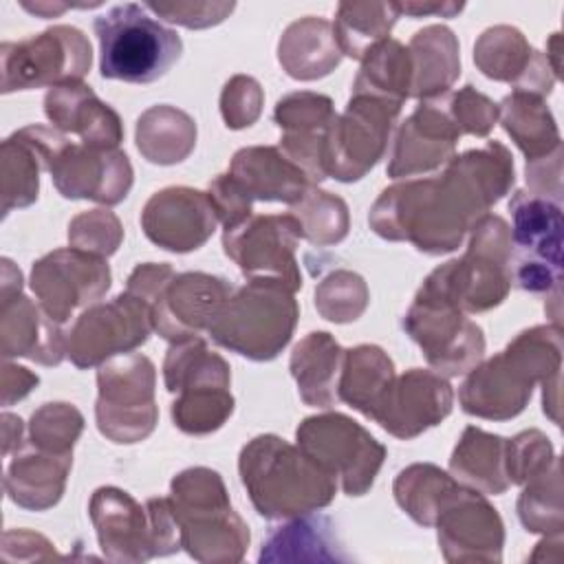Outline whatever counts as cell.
I'll return each mask as SVG.
<instances>
[{
  "instance_id": "1",
  "label": "cell",
  "mask_w": 564,
  "mask_h": 564,
  "mask_svg": "<svg viewBox=\"0 0 564 564\" xmlns=\"http://www.w3.org/2000/svg\"><path fill=\"white\" fill-rule=\"evenodd\" d=\"M513 185V156L500 141L454 156L441 176L397 183L379 194L368 223L386 240H408L419 251H454L465 234Z\"/></svg>"
},
{
  "instance_id": "2",
  "label": "cell",
  "mask_w": 564,
  "mask_h": 564,
  "mask_svg": "<svg viewBox=\"0 0 564 564\" xmlns=\"http://www.w3.org/2000/svg\"><path fill=\"white\" fill-rule=\"evenodd\" d=\"M562 326L544 324L518 333L491 359L474 366L458 390L460 408L480 419L518 416L535 388L562 372Z\"/></svg>"
},
{
  "instance_id": "3",
  "label": "cell",
  "mask_w": 564,
  "mask_h": 564,
  "mask_svg": "<svg viewBox=\"0 0 564 564\" xmlns=\"http://www.w3.org/2000/svg\"><path fill=\"white\" fill-rule=\"evenodd\" d=\"M242 485L267 520H286L328 507L337 480L306 452L275 434L251 438L238 458Z\"/></svg>"
},
{
  "instance_id": "4",
  "label": "cell",
  "mask_w": 564,
  "mask_h": 564,
  "mask_svg": "<svg viewBox=\"0 0 564 564\" xmlns=\"http://www.w3.org/2000/svg\"><path fill=\"white\" fill-rule=\"evenodd\" d=\"M511 289V229L505 218L485 214L474 227L463 258L434 269L414 300L445 304L460 313L498 306Z\"/></svg>"
},
{
  "instance_id": "5",
  "label": "cell",
  "mask_w": 564,
  "mask_h": 564,
  "mask_svg": "<svg viewBox=\"0 0 564 564\" xmlns=\"http://www.w3.org/2000/svg\"><path fill=\"white\" fill-rule=\"evenodd\" d=\"M170 505L181 529V549L196 562L231 564L245 557L249 527L231 509L218 471L189 467L174 476Z\"/></svg>"
},
{
  "instance_id": "6",
  "label": "cell",
  "mask_w": 564,
  "mask_h": 564,
  "mask_svg": "<svg viewBox=\"0 0 564 564\" xmlns=\"http://www.w3.org/2000/svg\"><path fill=\"white\" fill-rule=\"evenodd\" d=\"M300 317L293 291L278 280H249L223 304L209 337L247 359L271 361L291 341Z\"/></svg>"
},
{
  "instance_id": "7",
  "label": "cell",
  "mask_w": 564,
  "mask_h": 564,
  "mask_svg": "<svg viewBox=\"0 0 564 564\" xmlns=\"http://www.w3.org/2000/svg\"><path fill=\"white\" fill-rule=\"evenodd\" d=\"M99 70L104 79L150 84L161 79L183 53L176 31L154 20L145 7L126 2L95 18Z\"/></svg>"
},
{
  "instance_id": "8",
  "label": "cell",
  "mask_w": 564,
  "mask_h": 564,
  "mask_svg": "<svg viewBox=\"0 0 564 564\" xmlns=\"http://www.w3.org/2000/svg\"><path fill=\"white\" fill-rule=\"evenodd\" d=\"M37 154L64 198H90L101 205L121 203L132 187V165L117 148L73 143L55 128L26 126L18 130Z\"/></svg>"
},
{
  "instance_id": "9",
  "label": "cell",
  "mask_w": 564,
  "mask_h": 564,
  "mask_svg": "<svg viewBox=\"0 0 564 564\" xmlns=\"http://www.w3.org/2000/svg\"><path fill=\"white\" fill-rule=\"evenodd\" d=\"M511 212V282L531 293H549L562 282V205L518 189Z\"/></svg>"
},
{
  "instance_id": "10",
  "label": "cell",
  "mask_w": 564,
  "mask_h": 564,
  "mask_svg": "<svg viewBox=\"0 0 564 564\" xmlns=\"http://www.w3.org/2000/svg\"><path fill=\"white\" fill-rule=\"evenodd\" d=\"M99 397L95 419L99 432L112 443H139L152 434L159 421L154 403V364L141 352H123L106 359L97 372Z\"/></svg>"
},
{
  "instance_id": "11",
  "label": "cell",
  "mask_w": 564,
  "mask_h": 564,
  "mask_svg": "<svg viewBox=\"0 0 564 564\" xmlns=\"http://www.w3.org/2000/svg\"><path fill=\"white\" fill-rule=\"evenodd\" d=\"M295 438L297 447L335 476L348 496H364L386 458V447L366 427L339 412L304 419Z\"/></svg>"
},
{
  "instance_id": "12",
  "label": "cell",
  "mask_w": 564,
  "mask_h": 564,
  "mask_svg": "<svg viewBox=\"0 0 564 564\" xmlns=\"http://www.w3.org/2000/svg\"><path fill=\"white\" fill-rule=\"evenodd\" d=\"M2 93L82 82L90 68V42L75 26H51L20 42H4Z\"/></svg>"
},
{
  "instance_id": "13",
  "label": "cell",
  "mask_w": 564,
  "mask_h": 564,
  "mask_svg": "<svg viewBox=\"0 0 564 564\" xmlns=\"http://www.w3.org/2000/svg\"><path fill=\"white\" fill-rule=\"evenodd\" d=\"M399 110V104L368 95H352L346 110L335 117L326 134V178L333 176L350 183L370 172L386 154Z\"/></svg>"
},
{
  "instance_id": "14",
  "label": "cell",
  "mask_w": 564,
  "mask_h": 564,
  "mask_svg": "<svg viewBox=\"0 0 564 564\" xmlns=\"http://www.w3.org/2000/svg\"><path fill=\"white\" fill-rule=\"evenodd\" d=\"M152 330L150 304L123 291L110 302L93 304L77 317L66 335V355L77 368L101 366L106 359L145 344Z\"/></svg>"
},
{
  "instance_id": "15",
  "label": "cell",
  "mask_w": 564,
  "mask_h": 564,
  "mask_svg": "<svg viewBox=\"0 0 564 564\" xmlns=\"http://www.w3.org/2000/svg\"><path fill=\"white\" fill-rule=\"evenodd\" d=\"M302 227L293 214L249 216L240 225L225 229V253L249 280H278L293 293L302 286L295 247Z\"/></svg>"
},
{
  "instance_id": "16",
  "label": "cell",
  "mask_w": 564,
  "mask_h": 564,
  "mask_svg": "<svg viewBox=\"0 0 564 564\" xmlns=\"http://www.w3.org/2000/svg\"><path fill=\"white\" fill-rule=\"evenodd\" d=\"M403 330L419 344L434 372L443 377L469 372L485 355L482 328L445 304L414 300L403 317Z\"/></svg>"
},
{
  "instance_id": "17",
  "label": "cell",
  "mask_w": 564,
  "mask_h": 564,
  "mask_svg": "<svg viewBox=\"0 0 564 564\" xmlns=\"http://www.w3.org/2000/svg\"><path fill=\"white\" fill-rule=\"evenodd\" d=\"M31 289L44 313L64 324L70 313L99 300L110 289L106 258L68 247L55 249L33 262Z\"/></svg>"
},
{
  "instance_id": "18",
  "label": "cell",
  "mask_w": 564,
  "mask_h": 564,
  "mask_svg": "<svg viewBox=\"0 0 564 564\" xmlns=\"http://www.w3.org/2000/svg\"><path fill=\"white\" fill-rule=\"evenodd\" d=\"M438 546L447 562H500L505 527L485 494L458 485L436 516Z\"/></svg>"
},
{
  "instance_id": "19",
  "label": "cell",
  "mask_w": 564,
  "mask_h": 564,
  "mask_svg": "<svg viewBox=\"0 0 564 564\" xmlns=\"http://www.w3.org/2000/svg\"><path fill=\"white\" fill-rule=\"evenodd\" d=\"M452 403L454 392L443 375L410 368L392 379L370 419L388 434L410 441L427 427L438 425L452 412Z\"/></svg>"
},
{
  "instance_id": "20",
  "label": "cell",
  "mask_w": 564,
  "mask_h": 564,
  "mask_svg": "<svg viewBox=\"0 0 564 564\" xmlns=\"http://www.w3.org/2000/svg\"><path fill=\"white\" fill-rule=\"evenodd\" d=\"M231 293V284L218 275L200 271L176 273L152 302L154 330L172 344L200 337Z\"/></svg>"
},
{
  "instance_id": "21",
  "label": "cell",
  "mask_w": 564,
  "mask_h": 564,
  "mask_svg": "<svg viewBox=\"0 0 564 564\" xmlns=\"http://www.w3.org/2000/svg\"><path fill=\"white\" fill-rule=\"evenodd\" d=\"M218 225L207 192L192 187H165L152 194L141 212V227L148 240L174 253L203 247Z\"/></svg>"
},
{
  "instance_id": "22",
  "label": "cell",
  "mask_w": 564,
  "mask_h": 564,
  "mask_svg": "<svg viewBox=\"0 0 564 564\" xmlns=\"http://www.w3.org/2000/svg\"><path fill=\"white\" fill-rule=\"evenodd\" d=\"M458 137L445 93L423 99L397 130L388 176L405 178L447 165L454 159Z\"/></svg>"
},
{
  "instance_id": "23",
  "label": "cell",
  "mask_w": 564,
  "mask_h": 564,
  "mask_svg": "<svg viewBox=\"0 0 564 564\" xmlns=\"http://www.w3.org/2000/svg\"><path fill=\"white\" fill-rule=\"evenodd\" d=\"M88 513L99 549L110 562H145L156 557L150 513L128 491L99 487L90 498Z\"/></svg>"
},
{
  "instance_id": "24",
  "label": "cell",
  "mask_w": 564,
  "mask_h": 564,
  "mask_svg": "<svg viewBox=\"0 0 564 564\" xmlns=\"http://www.w3.org/2000/svg\"><path fill=\"white\" fill-rule=\"evenodd\" d=\"M337 112L326 95L291 93L275 106L273 119L282 130L280 150L313 181H324V145Z\"/></svg>"
},
{
  "instance_id": "25",
  "label": "cell",
  "mask_w": 564,
  "mask_h": 564,
  "mask_svg": "<svg viewBox=\"0 0 564 564\" xmlns=\"http://www.w3.org/2000/svg\"><path fill=\"white\" fill-rule=\"evenodd\" d=\"M44 112L55 130L77 134L93 148H117L123 139L119 115L82 82L48 88Z\"/></svg>"
},
{
  "instance_id": "26",
  "label": "cell",
  "mask_w": 564,
  "mask_h": 564,
  "mask_svg": "<svg viewBox=\"0 0 564 564\" xmlns=\"http://www.w3.org/2000/svg\"><path fill=\"white\" fill-rule=\"evenodd\" d=\"M2 357H29L44 366H57L66 355V335L42 306L24 295L2 300L0 308Z\"/></svg>"
},
{
  "instance_id": "27",
  "label": "cell",
  "mask_w": 564,
  "mask_h": 564,
  "mask_svg": "<svg viewBox=\"0 0 564 564\" xmlns=\"http://www.w3.org/2000/svg\"><path fill=\"white\" fill-rule=\"evenodd\" d=\"M229 174L253 200L295 205L311 187V178L280 148L251 145L234 154Z\"/></svg>"
},
{
  "instance_id": "28",
  "label": "cell",
  "mask_w": 564,
  "mask_h": 564,
  "mask_svg": "<svg viewBox=\"0 0 564 564\" xmlns=\"http://www.w3.org/2000/svg\"><path fill=\"white\" fill-rule=\"evenodd\" d=\"M337 527L328 516L302 513L273 527L260 549L258 562H348Z\"/></svg>"
},
{
  "instance_id": "29",
  "label": "cell",
  "mask_w": 564,
  "mask_h": 564,
  "mask_svg": "<svg viewBox=\"0 0 564 564\" xmlns=\"http://www.w3.org/2000/svg\"><path fill=\"white\" fill-rule=\"evenodd\" d=\"M73 454H53L40 447L20 454L7 467L4 491L22 509L44 511L64 494Z\"/></svg>"
},
{
  "instance_id": "30",
  "label": "cell",
  "mask_w": 564,
  "mask_h": 564,
  "mask_svg": "<svg viewBox=\"0 0 564 564\" xmlns=\"http://www.w3.org/2000/svg\"><path fill=\"white\" fill-rule=\"evenodd\" d=\"M278 59L293 79L311 82L328 75L341 62L333 24L315 15L295 20L280 37Z\"/></svg>"
},
{
  "instance_id": "31",
  "label": "cell",
  "mask_w": 564,
  "mask_h": 564,
  "mask_svg": "<svg viewBox=\"0 0 564 564\" xmlns=\"http://www.w3.org/2000/svg\"><path fill=\"white\" fill-rule=\"evenodd\" d=\"M452 476L485 496H498L509 489L507 438L480 427H465L449 458Z\"/></svg>"
},
{
  "instance_id": "32",
  "label": "cell",
  "mask_w": 564,
  "mask_h": 564,
  "mask_svg": "<svg viewBox=\"0 0 564 564\" xmlns=\"http://www.w3.org/2000/svg\"><path fill=\"white\" fill-rule=\"evenodd\" d=\"M344 348L324 330L308 333L291 352V375L297 381L300 397L313 408H333L341 370Z\"/></svg>"
},
{
  "instance_id": "33",
  "label": "cell",
  "mask_w": 564,
  "mask_h": 564,
  "mask_svg": "<svg viewBox=\"0 0 564 564\" xmlns=\"http://www.w3.org/2000/svg\"><path fill=\"white\" fill-rule=\"evenodd\" d=\"M408 53L412 64L410 97H438L447 93L460 75L458 42L447 26L432 24L416 31L408 44Z\"/></svg>"
},
{
  "instance_id": "34",
  "label": "cell",
  "mask_w": 564,
  "mask_h": 564,
  "mask_svg": "<svg viewBox=\"0 0 564 564\" xmlns=\"http://www.w3.org/2000/svg\"><path fill=\"white\" fill-rule=\"evenodd\" d=\"M498 117L505 132L527 156V163L544 159L562 148L555 117L540 95L513 90L500 101Z\"/></svg>"
},
{
  "instance_id": "35",
  "label": "cell",
  "mask_w": 564,
  "mask_h": 564,
  "mask_svg": "<svg viewBox=\"0 0 564 564\" xmlns=\"http://www.w3.org/2000/svg\"><path fill=\"white\" fill-rule=\"evenodd\" d=\"M394 377V364L379 346L361 344L348 348L341 359L337 397L370 419Z\"/></svg>"
},
{
  "instance_id": "36",
  "label": "cell",
  "mask_w": 564,
  "mask_h": 564,
  "mask_svg": "<svg viewBox=\"0 0 564 564\" xmlns=\"http://www.w3.org/2000/svg\"><path fill=\"white\" fill-rule=\"evenodd\" d=\"M194 145L196 123L187 112L174 106H152L137 121V148L150 163H181L189 156Z\"/></svg>"
},
{
  "instance_id": "37",
  "label": "cell",
  "mask_w": 564,
  "mask_h": 564,
  "mask_svg": "<svg viewBox=\"0 0 564 564\" xmlns=\"http://www.w3.org/2000/svg\"><path fill=\"white\" fill-rule=\"evenodd\" d=\"M540 51H535L527 37L507 24L487 29L474 46V62L480 73L496 82H507L513 90H520L533 68Z\"/></svg>"
},
{
  "instance_id": "38",
  "label": "cell",
  "mask_w": 564,
  "mask_h": 564,
  "mask_svg": "<svg viewBox=\"0 0 564 564\" xmlns=\"http://www.w3.org/2000/svg\"><path fill=\"white\" fill-rule=\"evenodd\" d=\"M399 18L394 2H341L333 24L341 55L361 59L388 40Z\"/></svg>"
},
{
  "instance_id": "39",
  "label": "cell",
  "mask_w": 564,
  "mask_h": 564,
  "mask_svg": "<svg viewBox=\"0 0 564 564\" xmlns=\"http://www.w3.org/2000/svg\"><path fill=\"white\" fill-rule=\"evenodd\" d=\"M460 482L432 463H414L394 480L397 505L421 527H434L438 511Z\"/></svg>"
},
{
  "instance_id": "40",
  "label": "cell",
  "mask_w": 564,
  "mask_h": 564,
  "mask_svg": "<svg viewBox=\"0 0 564 564\" xmlns=\"http://www.w3.org/2000/svg\"><path fill=\"white\" fill-rule=\"evenodd\" d=\"M410 86L412 64L408 46L388 37L364 57L352 95H368L401 106L410 97Z\"/></svg>"
},
{
  "instance_id": "41",
  "label": "cell",
  "mask_w": 564,
  "mask_h": 564,
  "mask_svg": "<svg viewBox=\"0 0 564 564\" xmlns=\"http://www.w3.org/2000/svg\"><path fill=\"white\" fill-rule=\"evenodd\" d=\"M163 381L170 392H183L200 386H229V364L200 337L183 339L170 346L163 361Z\"/></svg>"
},
{
  "instance_id": "42",
  "label": "cell",
  "mask_w": 564,
  "mask_h": 564,
  "mask_svg": "<svg viewBox=\"0 0 564 564\" xmlns=\"http://www.w3.org/2000/svg\"><path fill=\"white\" fill-rule=\"evenodd\" d=\"M518 498V518L531 533H562L564 505H562V469L560 458L549 469L533 476L522 485Z\"/></svg>"
},
{
  "instance_id": "43",
  "label": "cell",
  "mask_w": 564,
  "mask_h": 564,
  "mask_svg": "<svg viewBox=\"0 0 564 564\" xmlns=\"http://www.w3.org/2000/svg\"><path fill=\"white\" fill-rule=\"evenodd\" d=\"M289 214L297 218L302 238H306L311 245L328 247L344 240L348 234L346 203L339 196L313 185L295 205H291Z\"/></svg>"
},
{
  "instance_id": "44",
  "label": "cell",
  "mask_w": 564,
  "mask_h": 564,
  "mask_svg": "<svg viewBox=\"0 0 564 564\" xmlns=\"http://www.w3.org/2000/svg\"><path fill=\"white\" fill-rule=\"evenodd\" d=\"M234 412V397L227 386H205L178 392L172 403V421L185 434H209Z\"/></svg>"
},
{
  "instance_id": "45",
  "label": "cell",
  "mask_w": 564,
  "mask_h": 564,
  "mask_svg": "<svg viewBox=\"0 0 564 564\" xmlns=\"http://www.w3.org/2000/svg\"><path fill=\"white\" fill-rule=\"evenodd\" d=\"M42 163L31 145L13 132L2 143V214L13 207H26L37 198Z\"/></svg>"
},
{
  "instance_id": "46",
  "label": "cell",
  "mask_w": 564,
  "mask_h": 564,
  "mask_svg": "<svg viewBox=\"0 0 564 564\" xmlns=\"http://www.w3.org/2000/svg\"><path fill=\"white\" fill-rule=\"evenodd\" d=\"M368 286L361 275L339 269L326 275L315 289L317 313L335 324L355 322L368 306Z\"/></svg>"
},
{
  "instance_id": "47",
  "label": "cell",
  "mask_w": 564,
  "mask_h": 564,
  "mask_svg": "<svg viewBox=\"0 0 564 564\" xmlns=\"http://www.w3.org/2000/svg\"><path fill=\"white\" fill-rule=\"evenodd\" d=\"M84 430L82 412L70 403H44L31 416V443L44 452L73 454V445Z\"/></svg>"
},
{
  "instance_id": "48",
  "label": "cell",
  "mask_w": 564,
  "mask_h": 564,
  "mask_svg": "<svg viewBox=\"0 0 564 564\" xmlns=\"http://www.w3.org/2000/svg\"><path fill=\"white\" fill-rule=\"evenodd\" d=\"M123 238V227L119 218L108 209H90L75 216L68 225V242L75 249L88 251L93 256H112Z\"/></svg>"
},
{
  "instance_id": "49",
  "label": "cell",
  "mask_w": 564,
  "mask_h": 564,
  "mask_svg": "<svg viewBox=\"0 0 564 564\" xmlns=\"http://www.w3.org/2000/svg\"><path fill=\"white\" fill-rule=\"evenodd\" d=\"M555 458L551 441L540 430H527L507 438V476L511 485H524L549 469Z\"/></svg>"
},
{
  "instance_id": "50",
  "label": "cell",
  "mask_w": 564,
  "mask_h": 564,
  "mask_svg": "<svg viewBox=\"0 0 564 564\" xmlns=\"http://www.w3.org/2000/svg\"><path fill=\"white\" fill-rule=\"evenodd\" d=\"M447 110L460 134L487 137L498 119V104L474 86H465L458 93H445Z\"/></svg>"
},
{
  "instance_id": "51",
  "label": "cell",
  "mask_w": 564,
  "mask_h": 564,
  "mask_svg": "<svg viewBox=\"0 0 564 564\" xmlns=\"http://www.w3.org/2000/svg\"><path fill=\"white\" fill-rule=\"evenodd\" d=\"M262 88L260 84L249 75H236L231 77L220 95V115L225 119V126L231 130H240L251 126L262 110Z\"/></svg>"
},
{
  "instance_id": "52",
  "label": "cell",
  "mask_w": 564,
  "mask_h": 564,
  "mask_svg": "<svg viewBox=\"0 0 564 564\" xmlns=\"http://www.w3.org/2000/svg\"><path fill=\"white\" fill-rule=\"evenodd\" d=\"M145 9L154 11L167 22L183 24L187 29H205L223 22L231 11L234 2H148Z\"/></svg>"
},
{
  "instance_id": "53",
  "label": "cell",
  "mask_w": 564,
  "mask_h": 564,
  "mask_svg": "<svg viewBox=\"0 0 564 564\" xmlns=\"http://www.w3.org/2000/svg\"><path fill=\"white\" fill-rule=\"evenodd\" d=\"M207 196L216 209L218 223H223L225 229H231L251 216L253 198L245 192V187L229 172L216 176L209 183Z\"/></svg>"
},
{
  "instance_id": "54",
  "label": "cell",
  "mask_w": 564,
  "mask_h": 564,
  "mask_svg": "<svg viewBox=\"0 0 564 564\" xmlns=\"http://www.w3.org/2000/svg\"><path fill=\"white\" fill-rule=\"evenodd\" d=\"M527 183L533 194L560 200L562 198V148L544 159L527 163Z\"/></svg>"
},
{
  "instance_id": "55",
  "label": "cell",
  "mask_w": 564,
  "mask_h": 564,
  "mask_svg": "<svg viewBox=\"0 0 564 564\" xmlns=\"http://www.w3.org/2000/svg\"><path fill=\"white\" fill-rule=\"evenodd\" d=\"M174 269L170 264H154V262H145L139 264L130 275H128V284L126 291L137 295L139 300L148 302L152 308V302L161 295V291L172 282L174 278Z\"/></svg>"
},
{
  "instance_id": "56",
  "label": "cell",
  "mask_w": 564,
  "mask_h": 564,
  "mask_svg": "<svg viewBox=\"0 0 564 564\" xmlns=\"http://www.w3.org/2000/svg\"><path fill=\"white\" fill-rule=\"evenodd\" d=\"M57 557L55 546L33 531H4L2 560H51Z\"/></svg>"
},
{
  "instance_id": "57",
  "label": "cell",
  "mask_w": 564,
  "mask_h": 564,
  "mask_svg": "<svg viewBox=\"0 0 564 564\" xmlns=\"http://www.w3.org/2000/svg\"><path fill=\"white\" fill-rule=\"evenodd\" d=\"M37 375L29 372L26 368L4 364L2 368V403L11 405L15 399L20 401L37 386Z\"/></svg>"
},
{
  "instance_id": "58",
  "label": "cell",
  "mask_w": 564,
  "mask_h": 564,
  "mask_svg": "<svg viewBox=\"0 0 564 564\" xmlns=\"http://www.w3.org/2000/svg\"><path fill=\"white\" fill-rule=\"evenodd\" d=\"M394 4L399 9V15L408 13L412 18H421V15H430V13H436L443 18H454L465 7L460 2L458 4L456 2H394Z\"/></svg>"
},
{
  "instance_id": "59",
  "label": "cell",
  "mask_w": 564,
  "mask_h": 564,
  "mask_svg": "<svg viewBox=\"0 0 564 564\" xmlns=\"http://www.w3.org/2000/svg\"><path fill=\"white\" fill-rule=\"evenodd\" d=\"M2 421H4V445H2V454L7 456L9 452H11V447H13V443L20 447V441H22V421L18 419V416H13V414H9V412H4V416H2Z\"/></svg>"
},
{
  "instance_id": "60",
  "label": "cell",
  "mask_w": 564,
  "mask_h": 564,
  "mask_svg": "<svg viewBox=\"0 0 564 564\" xmlns=\"http://www.w3.org/2000/svg\"><path fill=\"white\" fill-rule=\"evenodd\" d=\"M546 62H549V66L553 68V73H555V77L560 79V68H562V64H560V33H553L551 37H549V44H546Z\"/></svg>"
}]
</instances>
